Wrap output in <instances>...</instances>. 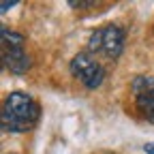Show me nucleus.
<instances>
[{"mask_svg": "<svg viewBox=\"0 0 154 154\" xmlns=\"http://www.w3.org/2000/svg\"><path fill=\"white\" fill-rule=\"evenodd\" d=\"M143 152H146V154H154V141L146 143V146H143Z\"/></svg>", "mask_w": 154, "mask_h": 154, "instance_id": "8", "label": "nucleus"}, {"mask_svg": "<svg viewBox=\"0 0 154 154\" xmlns=\"http://www.w3.org/2000/svg\"><path fill=\"white\" fill-rule=\"evenodd\" d=\"M15 5H17V0H11V2H9V0H5V2L0 5V11H2V13H7V11H9L11 7H15Z\"/></svg>", "mask_w": 154, "mask_h": 154, "instance_id": "6", "label": "nucleus"}, {"mask_svg": "<svg viewBox=\"0 0 154 154\" xmlns=\"http://www.w3.org/2000/svg\"><path fill=\"white\" fill-rule=\"evenodd\" d=\"M71 7H94V2H77V0H71Z\"/></svg>", "mask_w": 154, "mask_h": 154, "instance_id": "7", "label": "nucleus"}, {"mask_svg": "<svg viewBox=\"0 0 154 154\" xmlns=\"http://www.w3.org/2000/svg\"><path fill=\"white\" fill-rule=\"evenodd\" d=\"M38 103L26 92H11L5 105H2V113H0V124H2L5 133H26L30 128H34V124L38 122Z\"/></svg>", "mask_w": 154, "mask_h": 154, "instance_id": "1", "label": "nucleus"}, {"mask_svg": "<svg viewBox=\"0 0 154 154\" xmlns=\"http://www.w3.org/2000/svg\"><path fill=\"white\" fill-rule=\"evenodd\" d=\"M71 73L79 79L88 90H96L105 79V69L86 51L77 54L71 60Z\"/></svg>", "mask_w": 154, "mask_h": 154, "instance_id": "4", "label": "nucleus"}, {"mask_svg": "<svg viewBox=\"0 0 154 154\" xmlns=\"http://www.w3.org/2000/svg\"><path fill=\"white\" fill-rule=\"evenodd\" d=\"M131 92L139 113L154 122V75H139L131 84Z\"/></svg>", "mask_w": 154, "mask_h": 154, "instance_id": "5", "label": "nucleus"}, {"mask_svg": "<svg viewBox=\"0 0 154 154\" xmlns=\"http://www.w3.org/2000/svg\"><path fill=\"white\" fill-rule=\"evenodd\" d=\"M124 49V30L120 26H105L94 30L88 38V51L90 54H103L109 60H116Z\"/></svg>", "mask_w": 154, "mask_h": 154, "instance_id": "3", "label": "nucleus"}, {"mask_svg": "<svg viewBox=\"0 0 154 154\" xmlns=\"http://www.w3.org/2000/svg\"><path fill=\"white\" fill-rule=\"evenodd\" d=\"M0 32H2V41H0V49H2V66L9 69L15 75H24L30 69V58H28V54L24 49L26 38L19 32L9 30L7 26L0 28Z\"/></svg>", "mask_w": 154, "mask_h": 154, "instance_id": "2", "label": "nucleus"}]
</instances>
